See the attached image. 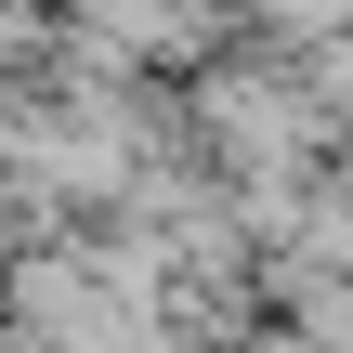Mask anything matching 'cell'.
Returning <instances> with one entry per match:
<instances>
[{
    "instance_id": "1",
    "label": "cell",
    "mask_w": 353,
    "mask_h": 353,
    "mask_svg": "<svg viewBox=\"0 0 353 353\" xmlns=\"http://www.w3.org/2000/svg\"><path fill=\"white\" fill-rule=\"evenodd\" d=\"M301 92H314V118H341V131H353V39L314 52V79H301Z\"/></svg>"
}]
</instances>
